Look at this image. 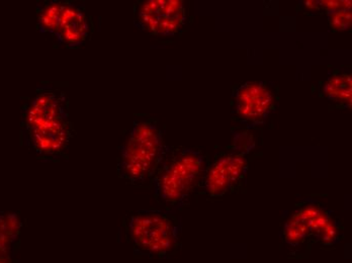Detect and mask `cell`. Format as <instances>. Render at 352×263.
<instances>
[{
	"label": "cell",
	"mask_w": 352,
	"mask_h": 263,
	"mask_svg": "<svg viewBox=\"0 0 352 263\" xmlns=\"http://www.w3.org/2000/svg\"><path fill=\"white\" fill-rule=\"evenodd\" d=\"M351 76L337 74L328 79L324 85L323 93L332 102L340 104H351L352 96Z\"/></svg>",
	"instance_id": "8fae6325"
},
{
	"label": "cell",
	"mask_w": 352,
	"mask_h": 263,
	"mask_svg": "<svg viewBox=\"0 0 352 263\" xmlns=\"http://www.w3.org/2000/svg\"><path fill=\"white\" fill-rule=\"evenodd\" d=\"M331 214V211L316 204L306 205L285 223V241L294 247L311 238L333 244L338 238L339 230Z\"/></svg>",
	"instance_id": "5b68a950"
},
{
	"label": "cell",
	"mask_w": 352,
	"mask_h": 263,
	"mask_svg": "<svg viewBox=\"0 0 352 263\" xmlns=\"http://www.w3.org/2000/svg\"><path fill=\"white\" fill-rule=\"evenodd\" d=\"M328 21L336 31H346L351 27V10H339L328 12Z\"/></svg>",
	"instance_id": "4fadbf2b"
},
{
	"label": "cell",
	"mask_w": 352,
	"mask_h": 263,
	"mask_svg": "<svg viewBox=\"0 0 352 263\" xmlns=\"http://www.w3.org/2000/svg\"><path fill=\"white\" fill-rule=\"evenodd\" d=\"M89 32L90 23L85 8L72 2H58L45 23V34L55 38L60 46L68 48L85 44Z\"/></svg>",
	"instance_id": "8992f818"
},
{
	"label": "cell",
	"mask_w": 352,
	"mask_h": 263,
	"mask_svg": "<svg viewBox=\"0 0 352 263\" xmlns=\"http://www.w3.org/2000/svg\"><path fill=\"white\" fill-rule=\"evenodd\" d=\"M247 170L243 155L231 154L217 160L206 174L205 188L211 196H220L235 187Z\"/></svg>",
	"instance_id": "9c48e42d"
},
{
	"label": "cell",
	"mask_w": 352,
	"mask_h": 263,
	"mask_svg": "<svg viewBox=\"0 0 352 263\" xmlns=\"http://www.w3.org/2000/svg\"><path fill=\"white\" fill-rule=\"evenodd\" d=\"M21 227L16 214H0V263H14Z\"/></svg>",
	"instance_id": "30bf717a"
},
{
	"label": "cell",
	"mask_w": 352,
	"mask_h": 263,
	"mask_svg": "<svg viewBox=\"0 0 352 263\" xmlns=\"http://www.w3.org/2000/svg\"><path fill=\"white\" fill-rule=\"evenodd\" d=\"M234 149L239 155H245L254 149L252 135L246 131H233Z\"/></svg>",
	"instance_id": "7c38bea8"
},
{
	"label": "cell",
	"mask_w": 352,
	"mask_h": 263,
	"mask_svg": "<svg viewBox=\"0 0 352 263\" xmlns=\"http://www.w3.org/2000/svg\"><path fill=\"white\" fill-rule=\"evenodd\" d=\"M207 171L201 151L167 148L153 175L154 196L167 207L179 209L197 185L205 181Z\"/></svg>",
	"instance_id": "7a4b0ae2"
},
{
	"label": "cell",
	"mask_w": 352,
	"mask_h": 263,
	"mask_svg": "<svg viewBox=\"0 0 352 263\" xmlns=\"http://www.w3.org/2000/svg\"><path fill=\"white\" fill-rule=\"evenodd\" d=\"M23 126L30 144L38 155L54 158L67 148L72 137V124L67 100L58 91H41L28 104Z\"/></svg>",
	"instance_id": "6da1fadb"
},
{
	"label": "cell",
	"mask_w": 352,
	"mask_h": 263,
	"mask_svg": "<svg viewBox=\"0 0 352 263\" xmlns=\"http://www.w3.org/2000/svg\"><path fill=\"white\" fill-rule=\"evenodd\" d=\"M126 230L131 242L138 252L162 258L173 253L177 247L182 224L169 211L143 209L131 215Z\"/></svg>",
	"instance_id": "277c9868"
},
{
	"label": "cell",
	"mask_w": 352,
	"mask_h": 263,
	"mask_svg": "<svg viewBox=\"0 0 352 263\" xmlns=\"http://www.w3.org/2000/svg\"><path fill=\"white\" fill-rule=\"evenodd\" d=\"M186 14L180 0H148L137 12L135 25L155 36L171 37L184 27Z\"/></svg>",
	"instance_id": "52a82bcc"
},
{
	"label": "cell",
	"mask_w": 352,
	"mask_h": 263,
	"mask_svg": "<svg viewBox=\"0 0 352 263\" xmlns=\"http://www.w3.org/2000/svg\"><path fill=\"white\" fill-rule=\"evenodd\" d=\"M166 150L162 130L154 122H135L120 151V177L132 183H145L153 176Z\"/></svg>",
	"instance_id": "3957f363"
},
{
	"label": "cell",
	"mask_w": 352,
	"mask_h": 263,
	"mask_svg": "<svg viewBox=\"0 0 352 263\" xmlns=\"http://www.w3.org/2000/svg\"><path fill=\"white\" fill-rule=\"evenodd\" d=\"M274 108V93L263 82H247L235 91V113L247 127L265 123Z\"/></svg>",
	"instance_id": "ba28073f"
}]
</instances>
